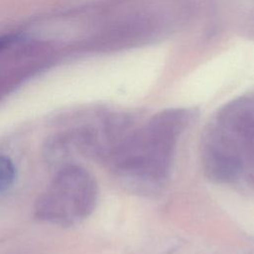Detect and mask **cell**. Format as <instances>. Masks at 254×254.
<instances>
[{"instance_id": "1", "label": "cell", "mask_w": 254, "mask_h": 254, "mask_svg": "<svg viewBox=\"0 0 254 254\" xmlns=\"http://www.w3.org/2000/svg\"><path fill=\"white\" fill-rule=\"evenodd\" d=\"M192 117L190 109L170 108L131 129L109 155L116 174L139 191L162 187L169 179L178 140Z\"/></svg>"}, {"instance_id": "2", "label": "cell", "mask_w": 254, "mask_h": 254, "mask_svg": "<svg viewBox=\"0 0 254 254\" xmlns=\"http://www.w3.org/2000/svg\"><path fill=\"white\" fill-rule=\"evenodd\" d=\"M202 168L216 184L254 188V94L224 104L202 139Z\"/></svg>"}, {"instance_id": "3", "label": "cell", "mask_w": 254, "mask_h": 254, "mask_svg": "<svg viewBox=\"0 0 254 254\" xmlns=\"http://www.w3.org/2000/svg\"><path fill=\"white\" fill-rule=\"evenodd\" d=\"M97 194L94 178L85 169L69 165L60 170L39 197L36 214L51 223L75 224L93 211Z\"/></svg>"}, {"instance_id": "4", "label": "cell", "mask_w": 254, "mask_h": 254, "mask_svg": "<svg viewBox=\"0 0 254 254\" xmlns=\"http://www.w3.org/2000/svg\"><path fill=\"white\" fill-rule=\"evenodd\" d=\"M16 178V169L10 158L0 156V193L11 188Z\"/></svg>"}, {"instance_id": "5", "label": "cell", "mask_w": 254, "mask_h": 254, "mask_svg": "<svg viewBox=\"0 0 254 254\" xmlns=\"http://www.w3.org/2000/svg\"><path fill=\"white\" fill-rule=\"evenodd\" d=\"M14 41V37L12 36H5L0 38V51L9 46Z\"/></svg>"}]
</instances>
